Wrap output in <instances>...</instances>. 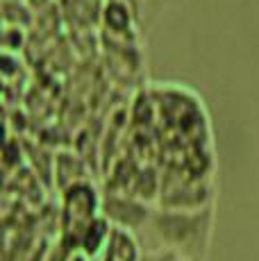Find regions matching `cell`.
<instances>
[{"mask_svg": "<svg viewBox=\"0 0 259 261\" xmlns=\"http://www.w3.org/2000/svg\"><path fill=\"white\" fill-rule=\"evenodd\" d=\"M214 212L207 209H164L152 212L146 229H150L159 250L177 254V257L198 261L200 250H205L212 232Z\"/></svg>", "mask_w": 259, "mask_h": 261, "instance_id": "cell-1", "label": "cell"}, {"mask_svg": "<svg viewBox=\"0 0 259 261\" xmlns=\"http://www.w3.org/2000/svg\"><path fill=\"white\" fill-rule=\"evenodd\" d=\"M102 212V195L91 179H80L59 191V241L75 250L77 237L84 225Z\"/></svg>", "mask_w": 259, "mask_h": 261, "instance_id": "cell-2", "label": "cell"}, {"mask_svg": "<svg viewBox=\"0 0 259 261\" xmlns=\"http://www.w3.org/2000/svg\"><path fill=\"white\" fill-rule=\"evenodd\" d=\"M102 214L112 220L116 227H125L132 232L146 229L148 220H150V207L137 195H116V193H105L102 195Z\"/></svg>", "mask_w": 259, "mask_h": 261, "instance_id": "cell-3", "label": "cell"}, {"mask_svg": "<svg viewBox=\"0 0 259 261\" xmlns=\"http://www.w3.org/2000/svg\"><path fill=\"white\" fill-rule=\"evenodd\" d=\"M112 232H114V223L100 212L96 218H91L87 225H84V229L77 237L75 250H80L82 254H87L91 261H96L102 254V250L107 248L109 239H112Z\"/></svg>", "mask_w": 259, "mask_h": 261, "instance_id": "cell-4", "label": "cell"}, {"mask_svg": "<svg viewBox=\"0 0 259 261\" xmlns=\"http://www.w3.org/2000/svg\"><path fill=\"white\" fill-rule=\"evenodd\" d=\"M96 261H143V250L137 239V232L114 225L112 239Z\"/></svg>", "mask_w": 259, "mask_h": 261, "instance_id": "cell-5", "label": "cell"}, {"mask_svg": "<svg viewBox=\"0 0 259 261\" xmlns=\"http://www.w3.org/2000/svg\"><path fill=\"white\" fill-rule=\"evenodd\" d=\"M100 18L102 25L112 37H121L127 39V34L134 30V16L132 9L125 0H105L102 9H100Z\"/></svg>", "mask_w": 259, "mask_h": 261, "instance_id": "cell-6", "label": "cell"}, {"mask_svg": "<svg viewBox=\"0 0 259 261\" xmlns=\"http://www.w3.org/2000/svg\"><path fill=\"white\" fill-rule=\"evenodd\" d=\"M66 173H73L75 179H91L89 177V170L84 166V162L77 157V154L68 152V150H62L53 157V175H55V187L57 191L64 189V182H66Z\"/></svg>", "mask_w": 259, "mask_h": 261, "instance_id": "cell-7", "label": "cell"}, {"mask_svg": "<svg viewBox=\"0 0 259 261\" xmlns=\"http://www.w3.org/2000/svg\"><path fill=\"white\" fill-rule=\"evenodd\" d=\"M34 18V9L28 0H3V23L5 25H18V28H30Z\"/></svg>", "mask_w": 259, "mask_h": 261, "instance_id": "cell-8", "label": "cell"}, {"mask_svg": "<svg viewBox=\"0 0 259 261\" xmlns=\"http://www.w3.org/2000/svg\"><path fill=\"white\" fill-rule=\"evenodd\" d=\"M68 261H91V259H89L87 254H82V252H80V250H73V252H71V257H68Z\"/></svg>", "mask_w": 259, "mask_h": 261, "instance_id": "cell-9", "label": "cell"}, {"mask_svg": "<svg viewBox=\"0 0 259 261\" xmlns=\"http://www.w3.org/2000/svg\"><path fill=\"white\" fill-rule=\"evenodd\" d=\"M164 261H191V259H184V257H177V254H168Z\"/></svg>", "mask_w": 259, "mask_h": 261, "instance_id": "cell-10", "label": "cell"}]
</instances>
